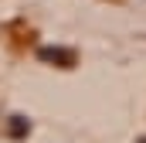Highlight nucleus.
Returning a JSON list of instances; mask_svg holds the SVG:
<instances>
[{
  "label": "nucleus",
  "instance_id": "f257e3e1",
  "mask_svg": "<svg viewBox=\"0 0 146 143\" xmlns=\"http://www.w3.org/2000/svg\"><path fill=\"white\" fill-rule=\"evenodd\" d=\"M37 58L48 61V65H58V68H75V61H78L75 48H61V44H44V48H37Z\"/></svg>",
  "mask_w": 146,
  "mask_h": 143
},
{
  "label": "nucleus",
  "instance_id": "f03ea898",
  "mask_svg": "<svg viewBox=\"0 0 146 143\" xmlns=\"http://www.w3.org/2000/svg\"><path fill=\"white\" fill-rule=\"evenodd\" d=\"M27 133H31V119L21 116V112H14V116L7 119V136H10V140H27Z\"/></svg>",
  "mask_w": 146,
  "mask_h": 143
},
{
  "label": "nucleus",
  "instance_id": "7ed1b4c3",
  "mask_svg": "<svg viewBox=\"0 0 146 143\" xmlns=\"http://www.w3.org/2000/svg\"><path fill=\"white\" fill-rule=\"evenodd\" d=\"M136 143H146V136H139V140H136Z\"/></svg>",
  "mask_w": 146,
  "mask_h": 143
}]
</instances>
